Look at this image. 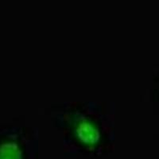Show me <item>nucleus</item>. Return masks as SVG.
Segmentation results:
<instances>
[{
	"label": "nucleus",
	"mask_w": 159,
	"mask_h": 159,
	"mask_svg": "<svg viewBox=\"0 0 159 159\" xmlns=\"http://www.w3.org/2000/svg\"><path fill=\"white\" fill-rule=\"evenodd\" d=\"M76 135L82 144L86 147H95L100 139L98 127L89 120H82L76 128Z\"/></svg>",
	"instance_id": "nucleus-1"
},
{
	"label": "nucleus",
	"mask_w": 159,
	"mask_h": 159,
	"mask_svg": "<svg viewBox=\"0 0 159 159\" xmlns=\"http://www.w3.org/2000/svg\"><path fill=\"white\" fill-rule=\"evenodd\" d=\"M0 159H23L22 149L15 142H4L0 144Z\"/></svg>",
	"instance_id": "nucleus-2"
}]
</instances>
